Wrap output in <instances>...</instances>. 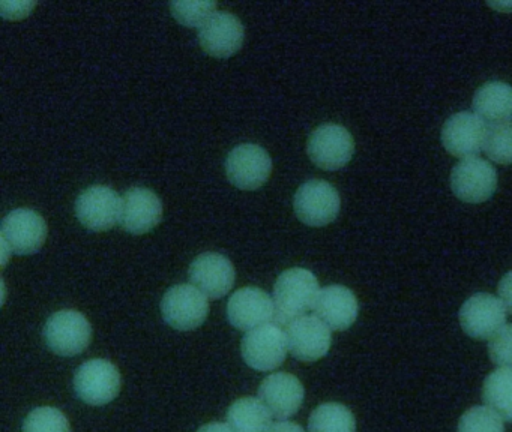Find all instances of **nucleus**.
Wrapping results in <instances>:
<instances>
[{"label":"nucleus","mask_w":512,"mask_h":432,"mask_svg":"<svg viewBox=\"0 0 512 432\" xmlns=\"http://www.w3.org/2000/svg\"><path fill=\"white\" fill-rule=\"evenodd\" d=\"M80 224L91 231H107L115 227L121 215V198L115 189L94 185L85 189L76 201Z\"/></svg>","instance_id":"12"},{"label":"nucleus","mask_w":512,"mask_h":432,"mask_svg":"<svg viewBox=\"0 0 512 432\" xmlns=\"http://www.w3.org/2000/svg\"><path fill=\"white\" fill-rule=\"evenodd\" d=\"M319 281L310 270L293 267L278 276L274 285L275 321L289 326L316 306Z\"/></svg>","instance_id":"1"},{"label":"nucleus","mask_w":512,"mask_h":432,"mask_svg":"<svg viewBox=\"0 0 512 432\" xmlns=\"http://www.w3.org/2000/svg\"><path fill=\"white\" fill-rule=\"evenodd\" d=\"M227 318L239 330L257 329L275 318L274 299L257 287H244L236 291L227 303Z\"/></svg>","instance_id":"15"},{"label":"nucleus","mask_w":512,"mask_h":432,"mask_svg":"<svg viewBox=\"0 0 512 432\" xmlns=\"http://www.w3.org/2000/svg\"><path fill=\"white\" fill-rule=\"evenodd\" d=\"M355 152V141L344 126L326 123L314 129L308 140L311 161L323 170H340L349 164Z\"/></svg>","instance_id":"8"},{"label":"nucleus","mask_w":512,"mask_h":432,"mask_svg":"<svg viewBox=\"0 0 512 432\" xmlns=\"http://www.w3.org/2000/svg\"><path fill=\"white\" fill-rule=\"evenodd\" d=\"M217 3L215 2H199V0H178V2L170 3V11L173 17L187 27H200L202 29L212 15L217 14Z\"/></svg>","instance_id":"26"},{"label":"nucleus","mask_w":512,"mask_h":432,"mask_svg":"<svg viewBox=\"0 0 512 432\" xmlns=\"http://www.w3.org/2000/svg\"><path fill=\"white\" fill-rule=\"evenodd\" d=\"M190 279L206 297L220 299L235 284L236 272L232 261L217 252L199 255L190 266Z\"/></svg>","instance_id":"17"},{"label":"nucleus","mask_w":512,"mask_h":432,"mask_svg":"<svg viewBox=\"0 0 512 432\" xmlns=\"http://www.w3.org/2000/svg\"><path fill=\"white\" fill-rule=\"evenodd\" d=\"M488 126L476 113L461 111L446 120L442 129L445 149L457 158H473L484 149Z\"/></svg>","instance_id":"13"},{"label":"nucleus","mask_w":512,"mask_h":432,"mask_svg":"<svg viewBox=\"0 0 512 432\" xmlns=\"http://www.w3.org/2000/svg\"><path fill=\"white\" fill-rule=\"evenodd\" d=\"M485 153L497 164H512V122L488 126L484 144Z\"/></svg>","instance_id":"25"},{"label":"nucleus","mask_w":512,"mask_h":432,"mask_svg":"<svg viewBox=\"0 0 512 432\" xmlns=\"http://www.w3.org/2000/svg\"><path fill=\"white\" fill-rule=\"evenodd\" d=\"M272 173V159L257 144H241L226 159V174L230 183L244 191H253L265 185Z\"/></svg>","instance_id":"10"},{"label":"nucleus","mask_w":512,"mask_h":432,"mask_svg":"<svg viewBox=\"0 0 512 432\" xmlns=\"http://www.w3.org/2000/svg\"><path fill=\"white\" fill-rule=\"evenodd\" d=\"M314 311L329 329L340 332L349 329L358 318V299L344 285H328L320 290Z\"/></svg>","instance_id":"20"},{"label":"nucleus","mask_w":512,"mask_h":432,"mask_svg":"<svg viewBox=\"0 0 512 432\" xmlns=\"http://www.w3.org/2000/svg\"><path fill=\"white\" fill-rule=\"evenodd\" d=\"M305 390L295 375L277 372L269 375L259 387V399L277 419H289L298 413Z\"/></svg>","instance_id":"18"},{"label":"nucleus","mask_w":512,"mask_h":432,"mask_svg":"<svg viewBox=\"0 0 512 432\" xmlns=\"http://www.w3.org/2000/svg\"><path fill=\"white\" fill-rule=\"evenodd\" d=\"M121 387V372L110 360H88L74 375V390L89 405L109 404L119 395Z\"/></svg>","instance_id":"3"},{"label":"nucleus","mask_w":512,"mask_h":432,"mask_svg":"<svg viewBox=\"0 0 512 432\" xmlns=\"http://www.w3.org/2000/svg\"><path fill=\"white\" fill-rule=\"evenodd\" d=\"M268 432H305L302 426L293 422H277L269 428Z\"/></svg>","instance_id":"32"},{"label":"nucleus","mask_w":512,"mask_h":432,"mask_svg":"<svg viewBox=\"0 0 512 432\" xmlns=\"http://www.w3.org/2000/svg\"><path fill=\"white\" fill-rule=\"evenodd\" d=\"M242 357L257 371H274L283 365L289 351L286 332L277 324H265L250 330L242 339Z\"/></svg>","instance_id":"5"},{"label":"nucleus","mask_w":512,"mask_h":432,"mask_svg":"<svg viewBox=\"0 0 512 432\" xmlns=\"http://www.w3.org/2000/svg\"><path fill=\"white\" fill-rule=\"evenodd\" d=\"M310 432H356V420L346 405L326 402L311 413Z\"/></svg>","instance_id":"24"},{"label":"nucleus","mask_w":512,"mask_h":432,"mask_svg":"<svg viewBox=\"0 0 512 432\" xmlns=\"http://www.w3.org/2000/svg\"><path fill=\"white\" fill-rule=\"evenodd\" d=\"M272 413L260 399H238L227 411V425L235 432H268Z\"/></svg>","instance_id":"22"},{"label":"nucleus","mask_w":512,"mask_h":432,"mask_svg":"<svg viewBox=\"0 0 512 432\" xmlns=\"http://www.w3.org/2000/svg\"><path fill=\"white\" fill-rule=\"evenodd\" d=\"M197 432H235L226 423L214 422L208 423V425L202 426Z\"/></svg>","instance_id":"33"},{"label":"nucleus","mask_w":512,"mask_h":432,"mask_svg":"<svg viewBox=\"0 0 512 432\" xmlns=\"http://www.w3.org/2000/svg\"><path fill=\"white\" fill-rule=\"evenodd\" d=\"M460 324L470 338L491 339L506 324L505 305L493 294H475L461 306Z\"/></svg>","instance_id":"11"},{"label":"nucleus","mask_w":512,"mask_h":432,"mask_svg":"<svg viewBox=\"0 0 512 432\" xmlns=\"http://www.w3.org/2000/svg\"><path fill=\"white\" fill-rule=\"evenodd\" d=\"M286 335L290 353L301 362L322 359L332 344L331 329L313 315H304L290 323Z\"/></svg>","instance_id":"14"},{"label":"nucleus","mask_w":512,"mask_h":432,"mask_svg":"<svg viewBox=\"0 0 512 432\" xmlns=\"http://www.w3.org/2000/svg\"><path fill=\"white\" fill-rule=\"evenodd\" d=\"M0 237L5 251L17 255L34 254L46 242L47 224L35 210H13L2 222Z\"/></svg>","instance_id":"6"},{"label":"nucleus","mask_w":512,"mask_h":432,"mask_svg":"<svg viewBox=\"0 0 512 432\" xmlns=\"http://www.w3.org/2000/svg\"><path fill=\"white\" fill-rule=\"evenodd\" d=\"M452 192L464 203H484L497 188V174L485 159H461L451 173Z\"/></svg>","instance_id":"9"},{"label":"nucleus","mask_w":512,"mask_h":432,"mask_svg":"<svg viewBox=\"0 0 512 432\" xmlns=\"http://www.w3.org/2000/svg\"><path fill=\"white\" fill-rule=\"evenodd\" d=\"M497 291H499V299L505 305L506 311L512 314V270L500 279Z\"/></svg>","instance_id":"31"},{"label":"nucleus","mask_w":512,"mask_h":432,"mask_svg":"<svg viewBox=\"0 0 512 432\" xmlns=\"http://www.w3.org/2000/svg\"><path fill=\"white\" fill-rule=\"evenodd\" d=\"M161 314L169 326L178 330H193L202 326L208 318L209 302L193 284H179L164 294Z\"/></svg>","instance_id":"4"},{"label":"nucleus","mask_w":512,"mask_h":432,"mask_svg":"<svg viewBox=\"0 0 512 432\" xmlns=\"http://www.w3.org/2000/svg\"><path fill=\"white\" fill-rule=\"evenodd\" d=\"M473 110L491 123L511 122L512 87L503 81H488L476 90Z\"/></svg>","instance_id":"21"},{"label":"nucleus","mask_w":512,"mask_h":432,"mask_svg":"<svg viewBox=\"0 0 512 432\" xmlns=\"http://www.w3.org/2000/svg\"><path fill=\"white\" fill-rule=\"evenodd\" d=\"M488 354L494 365L512 368V323L505 324L488 344Z\"/></svg>","instance_id":"29"},{"label":"nucleus","mask_w":512,"mask_h":432,"mask_svg":"<svg viewBox=\"0 0 512 432\" xmlns=\"http://www.w3.org/2000/svg\"><path fill=\"white\" fill-rule=\"evenodd\" d=\"M482 399L503 420L512 422V368L496 369L485 378Z\"/></svg>","instance_id":"23"},{"label":"nucleus","mask_w":512,"mask_h":432,"mask_svg":"<svg viewBox=\"0 0 512 432\" xmlns=\"http://www.w3.org/2000/svg\"><path fill=\"white\" fill-rule=\"evenodd\" d=\"M44 341L59 356H77L91 344V323L76 309H62L47 320Z\"/></svg>","instance_id":"2"},{"label":"nucleus","mask_w":512,"mask_h":432,"mask_svg":"<svg viewBox=\"0 0 512 432\" xmlns=\"http://www.w3.org/2000/svg\"><path fill=\"white\" fill-rule=\"evenodd\" d=\"M458 432H505V425L490 407H472L460 417Z\"/></svg>","instance_id":"28"},{"label":"nucleus","mask_w":512,"mask_h":432,"mask_svg":"<svg viewBox=\"0 0 512 432\" xmlns=\"http://www.w3.org/2000/svg\"><path fill=\"white\" fill-rule=\"evenodd\" d=\"M293 206L304 224L323 227L335 221L340 213V194L325 180H308L296 191Z\"/></svg>","instance_id":"7"},{"label":"nucleus","mask_w":512,"mask_h":432,"mask_svg":"<svg viewBox=\"0 0 512 432\" xmlns=\"http://www.w3.org/2000/svg\"><path fill=\"white\" fill-rule=\"evenodd\" d=\"M2 6H5V8H11V9H2V14H4L5 18H22L25 17V15H28L29 12H31V9L34 8L35 3L31 2H2Z\"/></svg>","instance_id":"30"},{"label":"nucleus","mask_w":512,"mask_h":432,"mask_svg":"<svg viewBox=\"0 0 512 432\" xmlns=\"http://www.w3.org/2000/svg\"><path fill=\"white\" fill-rule=\"evenodd\" d=\"M245 30L236 15L217 12L200 29L199 41L203 50L214 57L233 56L244 44Z\"/></svg>","instance_id":"19"},{"label":"nucleus","mask_w":512,"mask_h":432,"mask_svg":"<svg viewBox=\"0 0 512 432\" xmlns=\"http://www.w3.org/2000/svg\"><path fill=\"white\" fill-rule=\"evenodd\" d=\"M163 219V203L148 188H131L121 198L119 224L131 234H145L154 230Z\"/></svg>","instance_id":"16"},{"label":"nucleus","mask_w":512,"mask_h":432,"mask_svg":"<svg viewBox=\"0 0 512 432\" xmlns=\"http://www.w3.org/2000/svg\"><path fill=\"white\" fill-rule=\"evenodd\" d=\"M70 420L55 407H38L28 414L23 432H70Z\"/></svg>","instance_id":"27"}]
</instances>
